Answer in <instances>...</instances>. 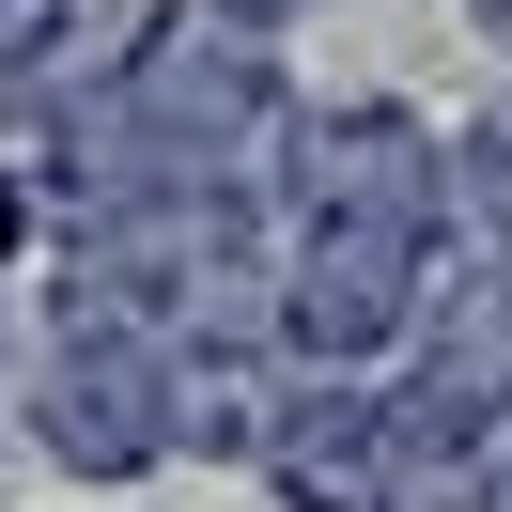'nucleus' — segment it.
I'll return each mask as SVG.
<instances>
[{
    "label": "nucleus",
    "instance_id": "obj_1",
    "mask_svg": "<svg viewBox=\"0 0 512 512\" xmlns=\"http://www.w3.org/2000/svg\"><path fill=\"white\" fill-rule=\"evenodd\" d=\"M32 435L63 450L78 481H140L171 435H187V388H171V342L140 311H109V295L63 280V326H47L32 357Z\"/></svg>",
    "mask_w": 512,
    "mask_h": 512
},
{
    "label": "nucleus",
    "instance_id": "obj_2",
    "mask_svg": "<svg viewBox=\"0 0 512 512\" xmlns=\"http://www.w3.org/2000/svg\"><path fill=\"white\" fill-rule=\"evenodd\" d=\"M280 202H295L311 233H404V249H435V233H450V140L419 125V109H388V94L295 109Z\"/></svg>",
    "mask_w": 512,
    "mask_h": 512
},
{
    "label": "nucleus",
    "instance_id": "obj_3",
    "mask_svg": "<svg viewBox=\"0 0 512 512\" xmlns=\"http://www.w3.org/2000/svg\"><path fill=\"white\" fill-rule=\"evenodd\" d=\"M466 16H481V32H497V47H512V0H466Z\"/></svg>",
    "mask_w": 512,
    "mask_h": 512
}]
</instances>
